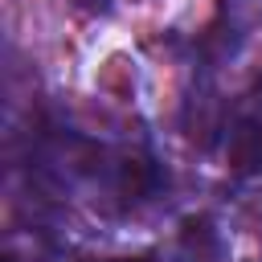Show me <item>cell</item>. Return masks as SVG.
<instances>
[{
    "instance_id": "cell-1",
    "label": "cell",
    "mask_w": 262,
    "mask_h": 262,
    "mask_svg": "<svg viewBox=\"0 0 262 262\" xmlns=\"http://www.w3.org/2000/svg\"><path fill=\"white\" fill-rule=\"evenodd\" d=\"M229 164L246 176H262V123L242 119L229 135Z\"/></svg>"
},
{
    "instance_id": "cell-2",
    "label": "cell",
    "mask_w": 262,
    "mask_h": 262,
    "mask_svg": "<svg viewBox=\"0 0 262 262\" xmlns=\"http://www.w3.org/2000/svg\"><path fill=\"white\" fill-rule=\"evenodd\" d=\"M143 188H147V164L127 160L123 164V192H143Z\"/></svg>"
}]
</instances>
